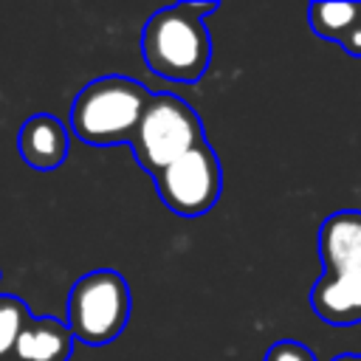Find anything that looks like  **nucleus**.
Returning a JSON list of instances; mask_svg holds the SVG:
<instances>
[{"label":"nucleus","instance_id":"f257e3e1","mask_svg":"<svg viewBox=\"0 0 361 361\" xmlns=\"http://www.w3.org/2000/svg\"><path fill=\"white\" fill-rule=\"evenodd\" d=\"M217 3H175L149 14L141 31L144 65L169 82H197L212 62V37L206 17Z\"/></svg>","mask_w":361,"mask_h":361},{"label":"nucleus","instance_id":"f03ea898","mask_svg":"<svg viewBox=\"0 0 361 361\" xmlns=\"http://www.w3.org/2000/svg\"><path fill=\"white\" fill-rule=\"evenodd\" d=\"M152 90L130 76H99L87 82L71 104V130L90 147L127 144L147 110Z\"/></svg>","mask_w":361,"mask_h":361},{"label":"nucleus","instance_id":"7ed1b4c3","mask_svg":"<svg viewBox=\"0 0 361 361\" xmlns=\"http://www.w3.org/2000/svg\"><path fill=\"white\" fill-rule=\"evenodd\" d=\"M206 141L203 121L189 102L172 93H152L130 141L133 158L152 178L172 161Z\"/></svg>","mask_w":361,"mask_h":361},{"label":"nucleus","instance_id":"20e7f679","mask_svg":"<svg viewBox=\"0 0 361 361\" xmlns=\"http://www.w3.org/2000/svg\"><path fill=\"white\" fill-rule=\"evenodd\" d=\"M65 307L73 338L87 347H104L116 341L130 322V285L118 271L96 268L73 282Z\"/></svg>","mask_w":361,"mask_h":361},{"label":"nucleus","instance_id":"39448f33","mask_svg":"<svg viewBox=\"0 0 361 361\" xmlns=\"http://www.w3.org/2000/svg\"><path fill=\"white\" fill-rule=\"evenodd\" d=\"M164 206L180 217H200L214 209L223 192V166L209 141L197 144L152 178Z\"/></svg>","mask_w":361,"mask_h":361},{"label":"nucleus","instance_id":"423d86ee","mask_svg":"<svg viewBox=\"0 0 361 361\" xmlns=\"http://www.w3.org/2000/svg\"><path fill=\"white\" fill-rule=\"evenodd\" d=\"M319 257L327 274L361 279V212L341 209L319 228Z\"/></svg>","mask_w":361,"mask_h":361},{"label":"nucleus","instance_id":"0eeeda50","mask_svg":"<svg viewBox=\"0 0 361 361\" xmlns=\"http://www.w3.org/2000/svg\"><path fill=\"white\" fill-rule=\"evenodd\" d=\"M68 149H71L68 127L51 113H34L17 130V152L31 169L51 172L62 166Z\"/></svg>","mask_w":361,"mask_h":361},{"label":"nucleus","instance_id":"6e6552de","mask_svg":"<svg viewBox=\"0 0 361 361\" xmlns=\"http://www.w3.org/2000/svg\"><path fill=\"white\" fill-rule=\"evenodd\" d=\"M310 307L327 324H361V279L324 271L310 288Z\"/></svg>","mask_w":361,"mask_h":361},{"label":"nucleus","instance_id":"1a4fd4ad","mask_svg":"<svg viewBox=\"0 0 361 361\" xmlns=\"http://www.w3.org/2000/svg\"><path fill=\"white\" fill-rule=\"evenodd\" d=\"M73 333L68 322L54 316H34L17 338L11 361H68L73 355Z\"/></svg>","mask_w":361,"mask_h":361},{"label":"nucleus","instance_id":"9d476101","mask_svg":"<svg viewBox=\"0 0 361 361\" xmlns=\"http://www.w3.org/2000/svg\"><path fill=\"white\" fill-rule=\"evenodd\" d=\"M307 20L313 34L341 45L353 25L361 20V3H310Z\"/></svg>","mask_w":361,"mask_h":361},{"label":"nucleus","instance_id":"9b49d317","mask_svg":"<svg viewBox=\"0 0 361 361\" xmlns=\"http://www.w3.org/2000/svg\"><path fill=\"white\" fill-rule=\"evenodd\" d=\"M31 310L23 299L0 293V361H11V353L17 347L20 333L31 322Z\"/></svg>","mask_w":361,"mask_h":361},{"label":"nucleus","instance_id":"f8f14e48","mask_svg":"<svg viewBox=\"0 0 361 361\" xmlns=\"http://www.w3.org/2000/svg\"><path fill=\"white\" fill-rule=\"evenodd\" d=\"M262 361H316V355H313L310 347H305L299 341H290V338H282V341L268 347Z\"/></svg>","mask_w":361,"mask_h":361},{"label":"nucleus","instance_id":"ddd939ff","mask_svg":"<svg viewBox=\"0 0 361 361\" xmlns=\"http://www.w3.org/2000/svg\"><path fill=\"white\" fill-rule=\"evenodd\" d=\"M341 48H344L350 56H361V20H358V23L353 25V31L344 37Z\"/></svg>","mask_w":361,"mask_h":361},{"label":"nucleus","instance_id":"4468645a","mask_svg":"<svg viewBox=\"0 0 361 361\" xmlns=\"http://www.w3.org/2000/svg\"><path fill=\"white\" fill-rule=\"evenodd\" d=\"M333 361H361V355H358V353H341V355H336Z\"/></svg>","mask_w":361,"mask_h":361}]
</instances>
